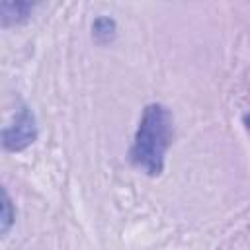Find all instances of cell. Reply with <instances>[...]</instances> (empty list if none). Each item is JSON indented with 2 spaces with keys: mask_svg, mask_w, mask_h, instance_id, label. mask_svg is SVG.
<instances>
[{
  "mask_svg": "<svg viewBox=\"0 0 250 250\" xmlns=\"http://www.w3.org/2000/svg\"><path fill=\"white\" fill-rule=\"evenodd\" d=\"M174 137V117L162 104H148L143 109L135 139L129 150V162L146 176H160L166 150Z\"/></svg>",
  "mask_w": 250,
  "mask_h": 250,
  "instance_id": "cell-1",
  "label": "cell"
},
{
  "mask_svg": "<svg viewBox=\"0 0 250 250\" xmlns=\"http://www.w3.org/2000/svg\"><path fill=\"white\" fill-rule=\"evenodd\" d=\"M37 139V121L27 105H21L10 125L2 129V145L10 152H20Z\"/></svg>",
  "mask_w": 250,
  "mask_h": 250,
  "instance_id": "cell-2",
  "label": "cell"
},
{
  "mask_svg": "<svg viewBox=\"0 0 250 250\" xmlns=\"http://www.w3.org/2000/svg\"><path fill=\"white\" fill-rule=\"evenodd\" d=\"M244 125H246V129L250 131V113H246V115H244Z\"/></svg>",
  "mask_w": 250,
  "mask_h": 250,
  "instance_id": "cell-6",
  "label": "cell"
},
{
  "mask_svg": "<svg viewBox=\"0 0 250 250\" xmlns=\"http://www.w3.org/2000/svg\"><path fill=\"white\" fill-rule=\"evenodd\" d=\"M115 33H117V25H115V21H113L111 18H107V16H102V18H98V20L92 23V35H94V39H96L98 43H102V45L113 41Z\"/></svg>",
  "mask_w": 250,
  "mask_h": 250,
  "instance_id": "cell-4",
  "label": "cell"
},
{
  "mask_svg": "<svg viewBox=\"0 0 250 250\" xmlns=\"http://www.w3.org/2000/svg\"><path fill=\"white\" fill-rule=\"evenodd\" d=\"M33 4L29 2H2L0 4V18H2V25H14V23H21L31 16Z\"/></svg>",
  "mask_w": 250,
  "mask_h": 250,
  "instance_id": "cell-3",
  "label": "cell"
},
{
  "mask_svg": "<svg viewBox=\"0 0 250 250\" xmlns=\"http://www.w3.org/2000/svg\"><path fill=\"white\" fill-rule=\"evenodd\" d=\"M14 219H16V209L12 205L8 191L2 189V211H0V232L2 234H8V230L14 225Z\"/></svg>",
  "mask_w": 250,
  "mask_h": 250,
  "instance_id": "cell-5",
  "label": "cell"
}]
</instances>
